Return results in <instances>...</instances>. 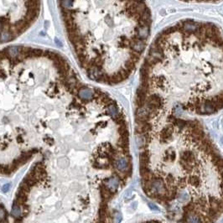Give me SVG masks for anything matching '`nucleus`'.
<instances>
[{
    "instance_id": "nucleus-7",
    "label": "nucleus",
    "mask_w": 223,
    "mask_h": 223,
    "mask_svg": "<svg viewBox=\"0 0 223 223\" xmlns=\"http://www.w3.org/2000/svg\"><path fill=\"white\" fill-rule=\"evenodd\" d=\"M149 208L153 210H159V208L157 207L156 205H154V203H149Z\"/></svg>"
},
{
    "instance_id": "nucleus-1",
    "label": "nucleus",
    "mask_w": 223,
    "mask_h": 223,
    "mask_svg": "<svg viewBox=\"0 0 223 223\" xmlns=\"http://www.w3.org/2000/svg\"><path fill=\"white\" fill-rule=\"evenodd\" d=\"M106 108H69L38 133L39 153L13 200V223H112L111 177L128 175L115 161L129 155L124 138L113 144L107 133L120 128Z\"/></svg>"
},
{
    "instance_id": "nucleus-8",
    "label": "nucleus",
    "mask_w": 223,
    "mask_h": 223,
    "mask_svg": "<svg viewBox=\"0 0 223 223\" xmlns=\"http://www.w3.org/2000/svg\"><path fill=\"white\" fill-rule=\"evenodd\" d=\"M144 223H161V222H159V221H158V220H150V221H147V222H144Z\"/></svg>"
},
{
    "instance_id": "nucleus-5",
    "label": "nucleus",
    "mask_w": 223,
    "mask_h": 223,
    "mask_svg": "<svg viewBox=\"0 0 223 223\" xmlns=\"http://www.w3.org/2000/svg\"><path fill=\"white\" fill-rule=\"evenodd\" d=\"M8 213L3 204L0 202V223H8Z\"/></svg>"
},
{
    "instance_id": "nucleus-6",
    "label": "nucleus",
    "mask_w": 223,
    "mask_h": 223,
    "mask_svg": "<svg viewBox=\"0 0 223 223\" xmlns=\"http://www.w3.org/2000/svg\"><path fill=\"white\" fill-rule=\"evenodd\" d=\"M176 198L179 202L185 203L188 202L189 200H190V195H189L188 192H186L185 190H183V191H180V193L178 192Z\"/></svg>"
},
{
    "instance_id": "nucleus-2",
    "label": "nucleus",
    "mask_w": 223,
    "mask_h": 223,
    "mask_svg": "<svg viewBox=\"0 0 223 223\" xmlns=\"http://www.w3.org/2000/svg\"><path fill=\"white\" fill-rule=\"evenodd\" d=\"M135 103L137 125L149 123L153 132L185 113L205 116L222 109L220 29L184 19L162 30L144 56Z\"/></svg>"
},
{
    "instance_id": "nucleus-3",
    "label": "nucleus",
    "mask_w": 223,
    "mask_h": 223,
    "mask_svg": "<svg viewBox=\"0 0 223 223\" xmlns=\"http://www.w3.org/2000/svg\"><path fill=\"white\" fill-rule=\"evenodd\" d=\"M82 13L63 16L77 59L90 78L108 85L129 77L146 49L151 30L144 0H82Z\"/></svg>"
},
{
    "instance_id": "nucleus-4",
    "label": "nucleus",
    "mask_w": 223,
    "mask_h": 223,
    "mask_svg": "<svg viewBox=\"0 0 223 223\" xmlns=\"http://www.w3.org/2000/svg\"><path fill=\"white\" fill-rule=\"evenodd\" d=\"M181 223H203L200 215L195 211H184Z\"/></svg>"
}]
</instances>
